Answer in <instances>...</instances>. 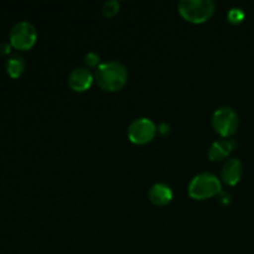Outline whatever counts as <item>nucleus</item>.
<instances>
[{"mask_svg":"<svg viewBox=\"0 0 254 254\" xmlns=\"http://www.w3.org/2000/svg\"><path fill=\"white\" fill-rule=\"evenodd\" d=\"M169 130H170V127H169L166 123H160V124H159V127H158V131H159V133H161V134H164V135H165V134L169 133Z\"/></svg>","mask_w":254,"mask_h":254,"instance_id":"obj_16","label":"nucleus"},{"mask_svg":"<svg viewBox=\"0 0 254 254\" xmlns=\"http://www.w3.org/2000/svg\"><path fill=\"white\" fill-rule=\"evenodd\" d=\"M236 141L231 138H223L220 140H216L211 144L210 149H208V159L212 161L222 160L223 158L228 156L231 151L235 149Z\"/></svg>","mask_w":254,"mask_h":254,"instance_id":"obj_10","label":"nucleus"},{"mask_svg":"<svg viewBox=\"0 0 254 254\" xmlns=\"http://www.w3.org/2000/svg\"><path fill=\"white\" fill-rule=\"evenodd\" d=\"M10 47H11V44L9 42H0V54L5 55L10 52Z\"/></svg>","mask_w":254,"mask_h":254,"instance_id":"obj_15","label":"nucleus"},{"mask_svg":"<svg viewBox=\"0 0 254 254\" xmlns=\"http://www.w3.org/2000/svg\"><path fill=\"white\" fill-rule=\"evenodd\" d=\"M222 190L221 180L212 173H201L193 176L189 183V196L193 200H207L218 195Z\"/></svg>","mask_w":254,"mask_h":254,"instance_id":"obj_2","label":"nucleus"},{"mask_svg":"<svg viewBox=\"0 0 254 254\" xmlns=\"http://www.w3.org/2000/svg\"><path fill=\"white\" fill-rule=\"evenodd\" d=\"M84 62L88 67H98L101 64V56H99L97 52L94 51H89L88 54H86L84 56Z\"/></svg>","mask_w":254,"mask_h":254,"instance_id":"obj_14","label":"nucleus"},{"mask_svg":"<svg viewBox=\"0 0 254 254\" xmlns=\"http://www.w3.org/2000/svg\"><path fill=\"white\" fill-rule=\"evenodd\" d=\"M156 131H158V127L150 118L140 117V118L134 119L129 124L128 138L131 143L136 145H144V144L150 143L155 138Z\"/></svg>","mask_w":254,"mask_h":254,"instance_id":"obj_6","label":"nucleus"},{"mask_svg":"<svg viewBox=\"0 0 254 254\" xmlns=\"http://www.w3.org/2000/svg\"><path fill=\"white\" fill-rule=\"evenodd\" d=\"M245 16V11H243L241 7H232V9H230V11H228L227 14L228 20H230V22H232V24H240V22L243 21Z\"/></svg>","mask_w":254,"mask_h":254,"instance_id":"obj_13","label":"nucleus"},{"mask_svg":"<svg viewBox=\"0 0 254 254\" xmlns=\"http://www.w3.org/2000/svg\"><path fill=\"white\" fill-rule=\"evenodd\" d=\"M243 175V165L241 160L237 158L228 159L222 166L221 170V178H222L223 183L227 184L230 186H235L240 183Z\"/></svg>","mask_w":254,"mask_h":254,"instance_id":"obj_8","label":"nucleus"},{"mask_svg":"<svg viewBox=\"0 0 254 254\" xmlns=\"http://www.w3.org/2000/svg\"><path fill=\"white\" fill-rule=\"evenodd\" d=\"M119 9H121V2L118 0H107L102 5V12H103V15H106L108 17L118 14Z\"/></svg>","mask_w":254,"mask_h":254,"instance_id":"obj_12","label":"nucleus"},{"mask_svg":"<svg viewBox=\"0 0 254 254\" xmlns=\"http://www.w3.org/2000/svg\"><path fill=\"white\" fill-rule=\"evenodd\" d=\"M216 9L212 0H180L178 10L181 16L193 24H201L210 19Z\"/></svg>","mask_w":254,"mask_h":254,"instance_id":"obj_3","label":"nucleus"},{"mask_svg":"<svg viewBox=\"0 0 254 254\" xmlns=\"http://www.w3.org/2000/svg\"><path fill=\"white\" fill-rule=\"evenodd\" d=\"M222 200H221V202H223V203H228L231 201V196L228 195V193H225V192H222Z\"/></svg>","mask_w":254,"mask_h":254,"instance_id":"obj_17","label":"nucleus"},{"mask_svg":"<svg viewBox=\"0 0 254 254\" xmlns=\"http://www.w3.org/2000/svg\"><path fill=\"white\" fill-rule=\"evenodd\" d=\"M174 192L170 186L165 183H156L149 190V200L156 206H165L171 202Z\"/></svg>","mask_w":254,"mask_h":254,"instance_id":"obj_9","label":"nucleus"},{"mask_svg":"<svg viewBox=\"0 0 254 254\" xmlns=\"http://www.w3.org/2000/svg\"><path fill=\"white\" fill-rule=\"evenodd\" d=\"M93 73L96 83L106 92L121 91L128 82V69L116 60L101 62Z\"/></svg>","mask_w":254,"mask_h":254,"instance_id":"obj_1","label":"nucleus"},{"mask_svg":"<svg viewBox=\"0 0 254 254\" xmlns=\"http://www.w3.org/2000/svg\"><path fill=\"white\" fill-rule=\"evenodd\" d=\"M240 118L231 107H220L213 112L212 126L222 138H231L237 131Z\"/></svg>","mask_w":254,"mask_h":254,"instance_id":"obj_5","label":"nucleus"},{"mask_svg":"<svg viewBox=\"0 0 254 254\" xmlns=\"http://www.w3.org/2000/svg\"><path fill=\"white\" fill-rule=\"evenodd\" d=\"M6 71L12 78H17L25 71V60L21 55L12 54L6 60Z\"/></svg>","mask_w":254,"mask_h":254,"instance_id":"obj_11","label":"nucleus"},{"mask_svg":"<svg viewBox=\"0 0 254 254\" xmlns=\"http://www.w3.org/2000/svg\"><path fill=\"white\" fill-rule=\"evenodd\" d=\"M37 39V30L30 21L20 20L12 25L9 34L11 46L17 50H29L35 45Z\"/></svg>","mask_w":254,"mask_h":254,"instance_id":"obj_4","label":"nucleus"},{"mask_svg":"<svg viewBox=\"0 0 254 254\" xmlns=\"http://www.w3.org/2000/svg\"><path fill=\"white\" fill-rule=\"evenodd\" d=\"M94 73L88 67H76L68 74V86L74 92H84L92 86Z\"/></svg>","mask_w":254,"mask_h":254,"instance_id":"obj_7","label":"nucleus"}]
</instances>
